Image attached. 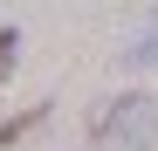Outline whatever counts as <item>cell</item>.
Instances as JSON below:
<instances>
[{
	"label": "cell",
	"instance_id": "obj_2",
	"mask_svg": "<svg viewBox=\"0 0 158 151\" xmlns=\"http://www.w3.org/2000/svg\"><path fill=\"white\" fill-rule=\"evenodd\" d=\"M35 124H48V103H28V110H14V117H0V151H7V144H21V137L35 131Z\"/></svg>",
	"mask_w": 158,
	"mask_h": 151
},
{
	"label": "cell",
	"instance_id": "obj_1",
	"mask_svg": "<svg viewBox=\"0 0 158 151\" xmlns=\"http://www.w3.org/2000/svg\"><path fill=\"white\" fill-rule=\"evenodd\" d=\"M89 137H96V151H151V137H158V103H151L144 89H124V96H110V103L96 110Z\"/></svg>",
	"mask_w": 158,
	"mask_h": 151
},
{
	"label": "cell",
	"instance_id": "obj_4",
	"mask_svg": "<svg viewBox=\"0 0 158 151\" xmlns=\"http://www.w3.org/2000/svg\"><path fill=\"white\" fill-rule=\"evenodd\" d=\"M14 62H21V35H14V28H0V83L14 76Z\"/></svg>",
	"mask_w": 158,
	"mask_h": 151
},
{
	"label": "cell",
	"instance_id": "obj_3",
	"mask_svg": "<svg viewBox=\"0 0 158 151\" xmlns=\"http://www.w3.org/2000/svg\"><path fill=\"white\" fill-rule=\"evenodd\" d=\"M124 62H131V69H151V62H158V14L144 21V35H131V48H124Z\"/></svg>",
	"mask_w": 158,
	"mask_h": 151
}]
</instances>
